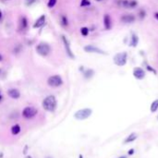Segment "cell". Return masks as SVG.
<instances>
[{"label":"cell","instance_id":"obj_1","mask_svg":"<svg viewBox=\"0 0 158 158\" xmlns=\"http://www.w3.org/2000/svg\"><path fill=\"white\" fill-rule=\"evenodd\" d=\"M42 106L47 112H55L57 107V100L55 95H47L42 102Z\"/></svg>","mask_w":158,"mask_h":158},{"label":"cell","instance_id":"obj_2","mask_svg":"<svg viewBox=\"0 0 158 158\" xmlns=\"http://www.w3.org/2000/svg\"><path fill=\"white\" fill-rule=\"evenodd\" d=\"M93 114V110L91 108H82L76 111L74 114V119L77 120H85L89 119Z\"/></svg>","mask_w":158,"mask_h":158},{"label":"cell","instance_id":"obj_3","mask_svg":"<svg viewBox=\"0 0 158 158\" xmlns=\"http://www.w3.org/2000/svg\"><path fill=\"white\" fill-rule=\"evenodd\" d=\"M35 50L38 55L42 57H47L48 55L51 53V46L48 45L47 43L45 42H41L36 45Z\"/></svg>","mask_w":158,"mask_h":158},{"label":"cell","instance_id":"obj_4","mask_svg":"<svg viewBox=\"0 0 158 158\" xmlns=\"http://www.w3.org/2000/svg\"><path fill=\"white\" fill-rule=\"evenodd\" d=\"M37 114H38V109L34 106H26L23 108V110L22 112V115L25 119H32L33 118H35Z\"/></svg>","mask_w":158,"mask_h":158},{"label":"cell","instance_id":"obj_5","mask_svg":"<svg viewBox=\"0 0 158 158\" xmlns=\"http://www.w3.org/2000/svg\"><path fill=\"white\" fill-rule=\"evenodd\" d=\"M47 84L52 88H58L63 84V80L59 75H52L47 79Z\"/></svg>","mask_w":158,"mask_h":158},{"label":"cell","instance_id":"obj_6","mask_svg":"<svg viewBox=\"0 0 158 158\" xmlns=\"http://www.w3.org/2000/svg\"><path fill=\"white\" fill-rule=\"evenodd\" d=\"M127 59H128L127 53L126 52H120V53H118L114 57V63H115V65L119 66V67H123V66L126 65Z\"/></svg>","mask_w":158,"mask_h":158},{"label":"cell","instance_id":"obj_7","mask_svg":"<svg viewBox=\"0 0 158 158\" xmlns=\"http://www.w3.org/2000/svg\"><path fill=\"white\" fill-rule=\"evenodd\" d=\"M119 5L126 9H134L138 6V2L136 0H119Z\"/></svg>","mask_w":158,"mask_h":158},{"label":"cell","instance_id":"obj_8","mask_svg":"<svg viewBox=\"0 0 158 158\" xmlns=\"http://www.w3.org/2000/svg\"><path fill=\"white\" fill-rule=\"evenodd\" d=\"M83 49L87 53H93V54H99V55H107V53L105 52L104 50H102V49H100V48L96 47L94 45H88L84 46Z\"/></svg>","mask_w":158,"mask_h":158},{"label":"cell","instance_id":"obj_9","mask_svg":"<svg viewBox=\"0 0 158 158\" xmlns=\"http://www.w3.org/2000/svg\"><path fill=\"white\" fill-rule=\"evenodd\" d=\"M62 41H63V44H64V46H65V50H66L67 55L72 59L75 58V56H74V54H73V52L71 50L70 44V42H68V40L67 39V37L65 35L62 36Z\"/></svg>","mask_w":158,"mask_h":158},{"label":"cell","instance_id":"obj_10","mask_svg":"<svg viewBox=\"0 0 158 158\" xmlns=\"http://www.w3.org/2000/svg\"><path fill=\"white\" fill-rule=\"evenodd\" d=\"M133 76L137 80H143L145 78V71H144L141 68H133Z\"/></svg>","mask_w":158,"mask_h":158},{"label":"cell","instance_id":"obj_11","mask_svg":"<svg viewBox=\"0 0 158 158\" xmlns=\"http://www.w3.org/2000/svg\"><path fill=\"white\" fill-rule=\"evenodd\" d=\"M8 95L11 99H14V100H18L20 97V92L19 90L16 88H10L8 90Z\"/></svg>","mask_w":158,"mask_h":158},{"label":"cell","instance_id":"obj_12","mask_svg":"<svg viewBox=\"0 0 158 158\" xmlns=\"http://www.w3.org/2000/svg\"><path fill=\"white\" fill-rule=\"evenodd\" d=\"M120 19H121V22H123L124 23H133L136 20V17L132 14H126V15H123Z\"/></svg>","mask_w":158,"mask_h":158},{"label":"cell","instance_id":"obj_13","mask_svg":"<svg viewBox=\"0 0 158 158\" xmlns=\"http://www.w3.org/2000/svg\"><path fill=\"white\" fill-rule=\"evenodd\" d=\"M45 22V15H42V16H40L37 19H36V22H34L33 24V29H38V28H41L42 26H44Z\"/></svg>","mask_w":158,"mask_h":158},{"label":"cell","instance_id":"obj_14","mask_svg":"<svg viewBox=\"0 0 158 158\" xmlns=\"http://www.w3.org/2000/svg\"><path fill=\"white\" fill-rule=\"evenodd\" d=\"M104 26H105V29L109 31L111 30L112 28V20H111V17L109 16L108 14H106L104 16Z\"/></svg>","mask_w":158,"mask_h":158},{"label":"cell","instance_id":"obj_15","mask_svg":"<svg viewBox=\"0 0 158 158\" xmlns=\"http://www.w3.org/2000/svg\"><path fill=\"white\" fill-rule=\"evenodd\" d=\"M19 30L20 31H25L27 28H28V19L25 16H22L20 18V20H19Z\"/></svg>","mask_w":158,"mask_h":158},{"label":"cell","instance_id":"obj_16","mask_svg":"<svg viewBox=\"0 0 158 158\" xmlns=\"http://www.w3.org/2000/svg\"><path fill=\"white\" fill-rule=\"evenodd\" d=\"M139 44V37L137 34L132 33L131 37H130V42H129V45L132 46V47H136Z\"/></svg>","mask_w":158,"mask_h":158},{"label":"cell","instance_id":"obj_17","mask_svg":"<svg viewBox=\"0 0 158 158\" xmlns=\"http://www.w3.org/2000/svg\"><path fill=\"white\" fill-rule=\"evenodd\" d=\"M10 131H11V134L14 135V136H17L20 133V131H22V128H20V126L19 124H15L13 125L10 129Z\"/></svg>","mask_w":158,"mask_h":158},{"label":"cell","instance_id":"obj_18","mask_svg":"<svg viewBox=\"0 0 158 158\" xmlns=\"http://www.w3.org/2000/svg\"><path fill=\"white\" fill-rule=\"evenodd\" d=\"M137 134L136 133H131V134H129L127 138L125 139V141H124V143H129V142H132V141H134L136 139H137Z\"/></svg>","mask_w":158,"mask_h":158},{"label":"cell","instance_id":"obj_19","mask_svg":"<svg viewBox=\"0 0 158 158\" xmlns=\"http://www.w3.org/2000/svg\"><path fill=\"white\" fill-rule=\"evenodd\" d=\"M158 110V99L154 100L152 104H151V106H150V111L152 113H154Z\"/></svg>","mask_w":158,"mask_h":158},{"label":"cell","instance_id":"obj_20","mask_svg":"<svg viewBox=\"0 0 158 158\" xmlns=\"http://www.w3.org/2000/svg\"><path fill=\"white\" fill-rule=\"evenodd\" d=\"M60 23H61V25H62L63 27L68 26V19L67 16H65V15L61 16V18H60Z\"/></svg>","mask_w":158,"mask_h":158},{"label":"cell","instance_id":"obj_21","mask_svg":"<svg viewBox=\"0 0 158 158\" xmlns=\"http://www.w3.org/2000/svg\"><path fill=\"white\" fill-rule=\"evenodd\" d=\"M93 74H94V71L93 70H87L85 72H84V77L86 79H90L93 76Z\"/></svg>","mask_w":158,"mask_h":158},{"label":"cell","instance_id":"obj_22","mask_svg":"<svg viewBox=\"0 0 158 158\" xmlns=\"http://www.w3.org/2000/svg\"><path fill=\"white\" fill-rule=\"evenodd\" d=\"M80 33H81V35L82 36H88V34H89V29L87 28V27H82V28L80 29Z\"/></svg>","mask_w":158,"mask_h":158},{"label":"cell","instance_id":"obj_23","mask_svg":"<svg viewBox=\"0 0 158 158\" xmlns=\"http://www.w3.org/2000/svg\"><path fill=\"white\" fill-rule=\"evenodd\" d=\"M90 5H91L90 0H81V1H80V6H81V8H86V6H89Z\"/></svg>","mask_w":158,"mask_h":158},{"label":"cell","instance_id":"obj_24","mask_svg":"<svg viewBox=\"0 0 158 158\" xmlns=\"http://www.w3.org/2000/svg\"><path fill=\"white\" fill-rule=\"evenodd\" d=\"M57 2V0H48L47 6H48L49 9H52V8H54L55 6H56Z\"/></svg>","mask_w":158,"mask_h":158},{"label":"cell","instance_id":"obj_25","mask_svg":"<svg viewBox=\"0 0 158 158\" xmlns=\"http://www.w3.org/2000/svg\"><path fill=\"white\" fill-rule=\"evenodd\" d=\"M146 68H147V70H148L149 71H153L154 74H156V70H154L153 68H151V67H150V66H148V65H147V67H146Z\"/></svg>","mask_w":158,"mask_h":158},{"label":"cell","instance_id":"obj_26","mask_svg":"<svg viewBox=\"0 0 158 158\" xmlns=\"http://www.w3.org/2000/svg\"><path fill=\"white\" fill-rule=\"evenodd\" d=\"M128 154H129V155H132V154H134V149H130V150H129Z\"/></svg>","mask_w":158,"mask_h":158},{"label":"cell","instance_id":"obj_27","mask_svg":"<svg viewBox=\"0 0 158 158\" xmlns=\"http://www.w3.org/2000/svg\"><path fill=\"white\" fill-rule=\"evenodd\" d=\"M154 18H155V19L158 20V12H155V13H154Z\"/></svg>","mask_w":158,"mask_h":158},{"label":"cell","instance_id":"obj_28","mask_svg":"<svg viewBox=\"0 0 158 158\" xmlns=\"http://www.w3.org/2000/svg\"><path fill=\"white\" fill-rule=\"evenodd\" d=\"M2 99H3V96L1 95V93H0V102L2 101Z\"/></svg>","mask_w":158,"mask_h":158},{"label":"cell","instance_id":"obj_29","mask_svg":"<svg viewBox=\"0 0 158 158\" xmlns=\"http://www.w3.org/2000/svg\"><path fill=\"white\" fill-rule=\"evenodd\" d=\"M2 60H3V57L1 56V55H0V62H1Z\"/></svg>","mask_w":158,"mask_h":158},{"label":"cell","instance_id":"obj_30","mask_svg":"<svg viewBox=\"0 0 158 158\" xmlns=\"http://www.w3.org/2000/svg\"><path fill=\"white\" fill-rule=\"evenodd\" d=\"M118 158H127V156H124V155H123V156H119V157H118Z\"/></svg>","mask_w":158,"mask_h":158},{"label":"cell","instance_id":"obj_31","mask_svg":"<svg viewBox=\"0 0 158 158\" xmlns=\"http://www.w3.org/2000/svg\"><path fill=\"white\" fill-rule=\"evenodd\" d=\"M79 158H83V155H82V154H80V155H79Z\"/></svg>","mask_w":158,"mask_h":158},{"label":"cell","instance_id":"obj_32","mask_svg":"<svg viewBox=\"0 0 158 158\" xmlns=\"http://www.w3.org/2000/svg\"><path fill=\"white\" fill-rule=\"evenodd\" d=\"M2 18V12H1V10H0V19Z\"/></svg>","mask_w":158,"mask_h":158},{"label":"cell","instance_id":"obj_33","mask_svg":"<svg viewBox=\"0 0 158 158\" xmlns=\"http://www.w3.org/2000/svg\"><path fill=\"white\" fill-rule=\"evenodd\" d=\"M95 1H97V2H102V1H104V0H95Z\"/></svg>","mask_w":158,"mask_h":158},{"label":"cell","instance_id":"obj_34","mask_svg":"<svg viewBox=\"0 0 158 158\" xmlns=\"http://www.w3.org/2000/svg\"><path fill=\"white\" fill-rule=\"evenodd\" d=\"M46 158H52V157H50V156H47Z\"/></svg>","mask_w":158,"mask_h":158},{"label":"cell","instance_id":"obj_35","mask_svg":"<svg viewBox=\"0 0 158 158\" xmlns=\"http://www.w3.org/2000/svg\"><path fill=\"white\" fill-rule=\"evenodd\" d=\"M27 158H32L31 156H27Z\"/></svg>","mask_w":158,"mask_h":158},{"label":"cell","instance_id":"obj_36","mask_svg":"<svg viewBox=\"0 0 158 158\" xmlns=\"http://www.w3.org/2000/svg\"><path fill=\"white\" fill-rule=\"evenodd\" d=\"M157 119H158V116H157Z\"/></svg>","mask_w":158,"mask_h":158}]
</instances>
